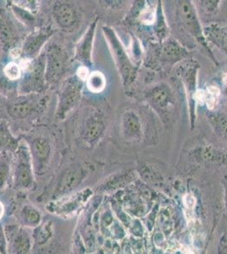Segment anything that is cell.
I'll return each instance as SVG.
<instances>
[{"label": "cell", "mask_w": 227, "mask_h": 254, "mask_svg": "<svg viewBox=\"0 0 227 254\" xmlns=\"http://www.w3.org/2000/svg\"><path fill=\"white\" fill-rule=\"evenodd\" d=\"M49 101L45 93L19 95L6 99L3 109L6 116L16 122H30L37 120L43 114Z\"/></svg>", "instance_id": "1"}, {"label": "cell", "mask_w": 227, "mask_h": 254, "mask_svg": "<svg viewBox=\"0 0 227 254\" xmlns=\"http://www.w3.org/2000/svg\"><path fill=\"white\" fill-rule=\"evenodd\" d=\"M22 76L18 83L19 95L43 93L48 87L45 77V55L42 53L32 61H21Z\"/></svg>", "instance_id": "2"}, {"label": "cell", "mask_w": 227, "mask_h": 254, "mask_svg": "<svg viewBox=\"0 0 227 254\" xmlns=\"http://www.w3.org/2000/svg\"><path fill=\"white\" fill-rule=\"evenodd\" d=\"M45 55V77L48 87L60 83L67 75L70 66V59L63 47L52 43L47 47Z\"/></svg>", "instance_id": "3"}, {"label": "cell", "mask_w": 227, "mask_h": 254, "mask_svg": "<svg viewBox=\"0 0 227 254\" xmlns=\"http://www.w3.org/2000/svg\"><path fill=\"white\" fill-rule=\"evenodd\" d=\"M83 81L76 75L64 80L58 93V103L55 116L58 121H63L70 113L80 104L82 97Z\"/></svg>", "instance_id": "4"}, {"label": "cell", "mask_w": 227, "mask_h": 254, "mask_svg": "<svg viewBox=\"0 0 227 254\" xmlns=\"http://www.w3.org/2000/svg\"><path fill=\"white\" fill-rule=\"evenodd\" d=\"M26 26L20 23L10 9L0 8V45L11 51L20 48L25 36Z\"/></svg>", "instance_id": "5"}, {"label": "cell", "mask_w": 227, "mask_h": 254, "mask_svg": "<svg viewBox=\"0 0 227 254\" xmlns=\"http://www.w3.org/2000/svg\"><path fill=\"white\" fill-rule=\"evenodd\" d=\"M24 141L28 146L35 171L43 173L52 157V140L43 133H32L25 136Z\"/></svg>", "instance_id": "6"}, {"label": "cell", "mask_w": 227, "mask_h": 254, "mask_svg": "<svg viewBox=\"0 0 227 254\" xmlns=\"http://www.w3.org/2000/svg\"><path fill=\"white\" fill-rule=\"evenodd\" d=\"M14 183L17 188H29L33 184V165L28 146L24 139L20 140L14 151Z\"/></svg>", "instance_id": "7"}, {"label": "cell", "mask_w": 227, "mask_h": 254, "mask_svg": "<svg viewBox=\"0 0 227 254\" xmlns=\"http://www.w3.org/2000/svg\"><path fill=\"white\" fill-rule=\"evenodd\" d=\"M55 30L52 26H42L27 34L20 47L21 61H32L42 54L43 47L50 40Z\"/></svg>", "instance_id": "8"}, {"label": "cell", "mask_w": 227, "mask_h": 254, "mask_svg": "<svg viewBox=\"0 0 227 254\" xmlns=\"http://www.w3.org/2000/svg\"><path fill=\"white\" fill-rule=\"evenodd\" d=\"M52 17L56 26L67 33L76 32L81 23V14L77 6L66 1L54 3Z\"/></svg>", "instance_id": "9"}, {"label": "cell", "mask_w": 227, "mask_h": 254, "mask_svg": "<svg viewBox=\"0 0 227 254\" xmlns=\"http://www.w3.org/2000/svg\"><path fill=\"white\" fill-rule=\"evenodd\" d=\"M105 130L104 117L98 111L91 113L80 123L78 138L86 147H93L99 141Z\"/></svg>", "instance_id": "10"}, {"label": "cell", "mask_w": 227, "mask_h": 254, "mask_svg": "<svg viewBox=\"0 0 227 254\" xmlns=\"http://www.w3.org/2000/svg\"><path fill=\"white\" fill-rule=\"evenodd\" d=\"M91 194L92 191L89 189H85L76 193L66 196L59 201L53 202L51 207L52 211L61 216H74L83 208Z\"/></svg>", "instance_id": "11"}, {"label": "cell", "mask_w": 227, "mask_h": 254, "mask_svg": "<svg viewBox=\"0 0 227 254\" xmlns=\"http://www.w3.org/2000/svg\"><path fill=\"white\" fill-rule=\"evenodd\" d=\"M98 25V18H96L87 27L86 32L78 41L75 48V59L80 65L89 68L92 64V50L95 34Z\"/></svg>", "instance_id": "12"}, {"label": "cell", "mask_w": 227, "mask_h": 254, "mask_svg": "<svg viewBox=\"0 0 227 254\" xmlns=\"http://www.w3.org/2000/svg\"><path fill=\"white\" fill-rule=\"evenodd\" d=\"M88 166L82 164H74L67 168L59 182L56 194H67L77 188L88 175Z\"/></svg>", "instance_id": "13"}, {"label": "cell", "mask_w": 227, "mask_h": 254, "mask_svg": "<svg viewBox=\"0 0 227 254\" xmlns=\"http://www.w3.org/2000/svg\"><path fill=\"white\" fill-rule=\"evenodd\" d=\"M103 32L106 38V40L109 43L110 49L112 50L113 55H114L117 66H118L120 72L121 73L122 77L124 80H127L129 76V61H128L126 53L124 51L123 48L121 46L118 37L116 36L115 32L108 26L103 27Z\"/></svg>", "instance_id": "14"}, {"label": "cell", "mask_w": 227, "mask_h": 254, "mask_svg": "<svg viewBox=\"0 0 227 254\" xmlns=\"http://www.w3.org/2000/svg\"><path fill=\"white\" fill-rule=\"evenodd\" d=\"M20 140L12 134L6 121H0V153L14 152Z\"/></svg>", "instance_id": "15"}, {"label": "cell", "mask_w": 227, "mask_h": 254, "mask_svg": "<svg viewBox=\"0 0 227 254\" xmlns=\"http://www.w3.org/2000/svg\"><path fill=\"white\" fill-rule=\"evenodd\" d=\"M86 87L93 93H101L106 87V79L103 73L98 70L90 73L86 80Z\"/></svg>", "instance_id": "16"}, {"label": "cell", "mask_w": 227, "mask_h": 254, "mask_svg": "<svg viewBox=\"0 0 227 254\" xmlns=\"http://www.w3.org/2000/svg\"><path fill=\"white\" fill-rule=\"evenodd\" d=\"M3 71L5 78L10 81H19L22 76V68L20 64L14 61L6 64Z\"/></svg>", "instance_id": "17"}, {"label": "cell", "mask_w": 227, "mask_h": 254, "mask_svg": "<svg viewBox=\"0 0 227 254\" xmlns=\"http://www.w3.org/2000/svg\"><path fill=\"white\" fill-rule=\"evenodd\" d=\"M122 128L123 132L130 136L133 135L138 130V120L135 117V115L132 113H126L122 117Z\"/></svg>", "instance_id": "18"}, {"label": "cell", "mask_w": 227, "mask_h": 254, "mask_svg": "<svg viewBox=\"0 0 227 254\" xmlns=\"http://www.w3.org/2000/svg\"><path fill=\"white\" fill-rule=\"evenodd\" d=\"M9 152L0 153V188L3 185L9 170Z\"/></svg>", "instance_id": "19"}, {"label": "cell", "mask_w": 227, "mask_h": 254, "mask_svg": "<svg viewBox=\"0 0 227 254\" xmlns=\"http://www.w3.org/2000/svg\"><path fill=\"white\" fill-rule=\"evenodd\" d=\"M142 21H144V23L152 24L154 20V12L151 9H146L143 10L141 13Z\"/></svg>", "instance_id": "20"}, {"label": "cell", "mask_w": 227, "mask_h": 254, "mask_svg": "<svg viewBox=\"0 0 227 254\" xmlns=\"http://www.w3.org/2000/svg\"><path fill=\"white\" fill-rule=\"evenodd\" d=\"M217 254H227V232L222 235L220 239Z\"/></svg>", "instance_id": "21"}, {"label": "cell", "mask_w": 227, "mask_h": 254, "mask_svg": "<svg viewBox=\"0 0 227 254\" xmlns=\"http://www.w3.org/2000/svg\"><path fill=\"white\" fill-rule=\"evenodd\" d=\"M88 75H89V73H88V68L80 65V66L78 68L77 71H76V75L77 76L78 78L80 79V81H86Z\"/></svg>", "instance_id": "22"}, {"label": "cell", "mask_w": 227, "mask_h": 254, "mask_svg": "<svg viewBox=\"0 0 227 254\" xmlns=\"http://www.w3.org/2000/svg\"><path fill=\"white\" fill-rule=\"evenodd\" d=\"M195 99L196 101L199 104H204L205 102H207L208 94L204 90H199L196 92Z\"/></svg>", "instance_id": "23"}, {"label": "cell", "mask_w": 227, "mask_h": 254, "mask_svg": "<svg viewBox=\"0 0 227 254\" xmlns=\"http://www.w3.org/2000/svg\"><path fill=\"white\" fill-rule=\"evenodd\" d=\"M208 92L211 95L216 96V97H218L219 94H220V90H219L218 87H208Z\"/></svg>", "instance_id": "24"}, {"label": "cell", "mask_w": 227, "mask_h": 254, "mask_svg": "<svg viewBox=\"0 0 227 254\" xmlns=\"http://www.w3.org/2000/svg\"><path fill=\"white\" fill-rule=\"evenodd\" d=\"M225 206H226V210L227 213V183L225 187Z\"/></svg>", "instance_id": "25"}, {"label": "cell", "mask_w": 227, "mask_h": 254, "mask_svg": "<svg viewBox=\"0 0 227 254\" xmlns=\"http://www.w3.org/2000/svg\"><path fill=\"white\" fill-rule=\"evenodd\" d=\"M3 206L2 205V203H1V202H0V218H1V216H2V215H3Z\"/></svg>", "instance_id": "26"}, {"label": "cell", "mask_w": 227, "mask_h": 254, "mask_svg": "<svg viewBox=\"0 0 227 254\" xmlns=\"http://www.w3.org/2000/svg\"><path fill=\"white\" fill-rule=\"evenodd\" d=\"M223 82H224L226 86H227V73L225 74L224 76H223Z\"/></svg>", "instance_id": "27"}]
</instances>
